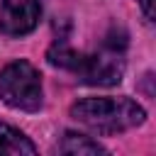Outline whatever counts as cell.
Returning <instances> with one entry per match:
<instances>
[{"instance_id":"obj_6","label":"cell","mask_w":156,"mask_h":156,"mask_svg":"<svg viewBox=\"0 0 156 156\" xmlns=\"http://www.w3.org/2000/svg\"><path fill=\"white\" fill-rule=\"evenodd\" d=\"M58 151L61 154H107V149L98 141H93L90 136L85 134H78V132H66L63 134V141L58 144Z\"/></svg>"},{"instance_id":"obj_5","label":"cell","mask_w":156,"mask_h":156,"mask_svg":"<svg viewBox=\"0 0 156 156\" xmlns=\"http://www.w3.org/2000/svg\"><path fill=\"white\" fill-rule=\"evenodd\" d=\"M0 154H12V156L37 154V146H34L32 139L24 136L20 129H15V127L0 122Z\"/></svg>"},{"instance_id":"obj_7","label":"cell","mask_w":156,"mask_h":156,"mask_svg":"<svg viewBox=\"0 0 156 156\" xmlns=\"http://www.w3.org/2000/svg\"><path fill=\"white\" fill-rule=\"evenodd\" d=\"M136 2H139L141 12H144L146 22H154V0H136Z\"/></svg>"},{"instance_id":"obj_2","label":"cell","mask_w":156,"mask_h":156,"mask_svg":"<svg viewBox=\"0 0 156 156\" xmlns=\"http://www.w3.org/2000/svg\"><path fill=\"white\" fill-rule=\"evenodd\" d=\"M0 98L5 105L37 112L41 107V76L29 61H12L0 71Z\"/></svg>"},{"instance_id":"obj_3","label":"cell","mask_w":156,"mask_h":156,"mask_svg":"<svg viewBox=\"0 0 156 156\" xmlns=\"http://www.w3.org/2000/svg\"><path fill=\"white\" fill-rule=\"evenodd\" d=\"M124 41H107L98 54H78L76 66L71 73H76L88 85H117L124 73Z\"/></svg>"},{"instance_id":"obj_1","label":"cell","mask_w":156,"mask_h":156,"mask_svg":"<svg viewBox=\"0 0 156 156\" xmlns=\"http://www.w3.org/2000/svg\"><path fill=\"white\" fill-rule=\"evenodd\" d=\"M71 117L98 134H119L144 124L146 112L129 98H85L71 107Z\"/></svg>"},{"instance_id":"obj_4","label":"cell","mask_w":156,"mask_h":156,"mask_svg":"<svg viewBox=\"0 0 156 156\" xmlns=\"http://www.w3.org/2000/svg\"><path fill=\"white\" fill-rule=\"evenodd\" d=\"M41 17L39 0H2L0 5V34L24 37L34 32Z\"/></svg>"}]
</instances>
